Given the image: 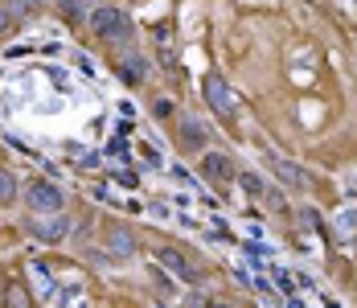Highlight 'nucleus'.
Masks as SVG:
<instances>
[{
    "mask_svg": "<svg viewBox=\"0 0 357 308\" xmlns=\"http://www.w3.org/2000/svg\"><path fill=\"white\" fill-rule=\"evenodd\" d=\"M202 177H206L210 185H230L238 173H234V161H230L226 152H206V156H202Z\"/></svg>",
    "mask_w": 357,
    "mask_h": 308,
    "instance_id": "obj_5",
    "label": "nucleus"
},
{
    "mask_svg": "<svg viewBox=\"0 0 357 308\" xmlns=\"http://www.w3.org/2000/svg\"><path fill=\"white\" fill-rule=\"evenodd\" d=\"M25 226H29V235L41 239V242H62L70 235V218H66L62 210H58V214H45V218H29Z\"/></svg>",
    "mask_w": 357,
    "mask_h": 308,
    "instance_id": "obj_2",
    "label": "nucleus"
},
{
    "mask_svg": "<svg viewBox=\"0 0 357 308\" xmlns=\"http://www.w3.org/2000/svg\"><path fill=\"white\" fill-rule=\"evenodd\" d=\"M119 74H123V82H144V74H148V62H144L140 54H128V58L119 62Z\"/></svg>",
    "mask_w": 357,
    "mask_h": 308,
    "instance_id": "obj_9",
    "label": "nucleus"
},
{
    "mask_svg": "<svg viewBox=\"0 0 357 308\" xmlns=\"http://www.w3.org/2000/svg\"><path fill=\"white\" fill-rule=\"evenodd\" d=\"M263 161H267V169L275 173L287 189H296V193H300V189L308 185V181H304V169H300V165H291V161H284L280 152H263Z\"/></svg>",
    "mask_w": 357,
    "mask_h": 308,
    "instance_id": "obj_6",
    "label": "nucleus"
},
{
    "mask_svg": "<svg viewBox=\"0 0 357 308\" xmlns=\"http://www.w3.org/2000/svg\"><path fill=\"white\" fill-rule=\"evenodd\" d=\"M86 21H91V29L103 37V41H132V21H128V13H119V8H111V4L95 8Z\"/></svg>",
    "mask_w": 357,
    "mask_h": 308,
    "instance_id": "obj_1",
    "label": "nucleus"
},
{
    "mask_svg": "<svg viewBox=\"0 0 357 308\" xmlns=\"http://www.w3.org/2000/svg\"><path fill=\"white\" fill-rule=\"evenodd\" d=\"M156 263H160L165 272H173L177 279H189V284L197 279V272H193V263H189V259L181 255L177 247H156Z\"/></svg>",
    "mask_w": 357,
    "mask_h": 308,
    "instance_id": "obj_7",
    "label": "nucleus"
},
{
    "mask_svg": "<svg viewBox=\"0 0 357 308\" xmlns=\"http://www.w3.org/2000/svg\"><path fill=\"white\" fill-rule=\"evenodd\" d=\"M107 242H111V251H115V255H132V251H136V239H132L128 230H119V226H111Z\"/></svg>",
    "mask_w": 357,
    "mask_h": 308,
    "instance_id": "obj_10",
    "label": "nucleus"
},
{
    "mask_svg": "<svg viewBox=\"0 0 357 308\" xmlns=\"http://www.w3.org/2000/svg\"><path fill=\"white\" fill-rule=\"evenodd\" d=\"M152 115H156V119H169V115H173V103H169V99H156V103H152Z\"/></svg>",
    "mask_w": 357,
    "mask_h": 308,
    "instance_id": "obj_16",
    "label": "nucleus"
},
{
    "mask_svg": "<svg viewBox=\"0 0 357 308\" xmlns=\"http://www.w3.org/2000/svg\"><path fill=\"white\" fill-rule=\"evenodd\" d=\"M54 4H58V13H62V17H70V21L82 17V0H54Z\"/></svg>",
    "mask_w": 357,
    "mask_h": 308,
    "instance_id": "obj_15",
    "label": "nucleus"
},
{
    "mask_svg": "<svg viewBox=\"0 0 357 308\" xmlns=\"http://www.w3.org/2000/svg\"><path fill=\"white\" fill-rule=\"evenodd\" d=\"M13 29V8H0V37Z\"/></svg>",
    "mask_w": 357,
    "mask_h": 308,
    "instance_id": "obj_17",
    "label": "nucleus"
},
{
    "mask_svg": "<svg viewBox=\"0 0 357 308\" xmlns=\"http://www.w3.org/2000/svg\"><path fill=\"white\" fill-rule=\"evenodd\" d=\"M8 8H13V17H37V13H45V0H8Z\"/></svg>",
    "mask_w": 357,
    "mask_h": 308,
    "instance_id": "obj_11",
    "label": "nucleus"
},
{
    "mask_svg": "<svg viewBox=\"0 0 357 308\" xmlns=\"http://www.w3.org/2000/svg\"><path fill=\"white\" fill-rule=\"evenodd\" d=\"M13 198H17V177L8 169H0V205H8Z\"/></svg>",
    "mask_w": 357,
    "mask_h": 308,
    "instance_id": "obj_13",
    "label": "nucleus"
},
{
    "mask_svg": "<svg viewBox=\"0 0 357 308\" xmlns=\"http://www.w3.org/2000/svg\"><path fill=\"white\" fill-rule=\"evenodd\" d=\"M181 144H185V148H206V144H210V128H206V119L185 115V119H181Z\"/></svg>",
    "mask_w": 357,
    "mask_h": 308,
    "instance_id": "obj_8",
    "label": "nucleus"
},
{
    "mask_svg": "<svg viewBox=\"0 0 357 308\" xmlns=\"http://www.w3.org/2000/svg\"><path fill=\"white\" fill-rule=\"evenodd\" d=\"M238 181H243V189H247L250 198H263V193H267V181H263L259 173H238Z\"/></svg>",
    "mask_w": 357,
    "mask_h": 308,
    "instance_id": "obj_12",
    "label": "nucleus"
},
{
    "mask_svg": "<svg viewBox=\"0 0 357 308\" xmlns=\"http://www.w3.org/2000/svg\"><path fill=\"white\" fill-rule=\"evenodd\" d=\"M25 202H29V210L33 214H58L62 210V189H54L50 181H33L29 189H25Z\"/></svg>",
    "mask_w": 357,
    "mask_h": 308,
    "instance_id": "obj_3",
    "label": "nucleus"
},
{
    "mask_svg": "<svg viewBox=\"0 0 357 308\" xmlns=\"http://www.w3.org/2000/svg\"><path fill=\"white\" fill-rule=\"evenodd\" d=\"M271 275H275V288H280L287 300H291V308L300 305V296H296V288H291V275H287V272H271Z\"/></svg>",
    "mask_w": 357,
    "mask_h": 308,
    "instance_id": "obj_14",
    "label": "nucleus"
},
{
    "mask_svg": "<svg viewBox=\"0 0 357 308\" xmlns=\"http://www.w3.org/2000/svg\"><path fill=\"white\" fill-rule=\"evenodd\" d=\"M202 91H206L210 111H218V115H230V111H234V95H230V87H226L222 74H206V78H202Z\"/></svg>",
    "mask_w": 357,
    "mask_h": 308,
    "instance_id": "obj_4",
    "label": "nucleus"
}]
</instances>
